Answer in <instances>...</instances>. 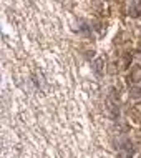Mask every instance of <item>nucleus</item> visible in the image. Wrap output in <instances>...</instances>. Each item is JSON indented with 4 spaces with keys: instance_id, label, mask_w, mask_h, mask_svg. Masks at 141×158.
Returning <instances> with one entry per match:
<instances>
[{
    "instance_id": "39448f33",
    "label": "nucleus",
    "mask_w": 141,
    "mask_h": 158,
    "mask_svg": "<svg viewBox=\"0 0 141 158\" xmlns=\"http://www.w3.org/2000/svg\"><path fill=\"white\" fill-rule=\"evenodd\" d=\"M139 88H141V82H139Z\"/></svg>"
},
{
    "instance_id": "f257e3e1",
    "label": "nucleus",
    "mask_w": 141,
    "mask_h": 158,
    "mask_svg": "<svg viewBox=\"0 0 141 158\" xmlns=\"http://www.w3.org/2000/svg\"><path fill=\"white\" fill-rule=\"evenodd\" d=\"M130 80L131 82H141V67H138V68H135L133 72H131V75H130Z\"/></svg>"
},
{
    "instance_id": "f03ea898",
    "label": "nucleus",
    "mask_w": 141,
    "mask_h": 158,
    "mask_svg": "<svg viewBox=\"0 0 141 158\" xmlns=\"http://www.w3.org/2000/svg\"><path fill=\"white\" fill-rule=\"evenodd\" d=\"M130 97H133V98H139L141 97V88H133V90L130 92Z\"/></svg>"
},
{
    "instance_id": "20e7f679",
    "label": "nucleus",
    "mask_w": 141,
    "mask_h": 158,
    "mask_svg": "<svg viewBox=\"0 0 141 158\" xmlns=\"http://www.w3.org/2000/svg\"><path fill=\"white\" fill-rule=\"evenodd\" d=\"M136 12H138V14H141V2L138 3V8H136Z\"/></svg>"
},
{
    "instance_id": "7ed1b4c3",
    "label": "nucleus",
    "mask_w": 141,
    "mask_h": 158,
    "mask_svg": "<svg viewBox=\"0 0 141 158\" xmlns=\"http://www.w3.org/2000/svg\"><path fill=\"white\" fill-rule=\"evenodd\" d=\"M119 155H121V158H131V155H133V150H131V152L121 150V152H119Z\"/></svg>"
}]
</instances>
